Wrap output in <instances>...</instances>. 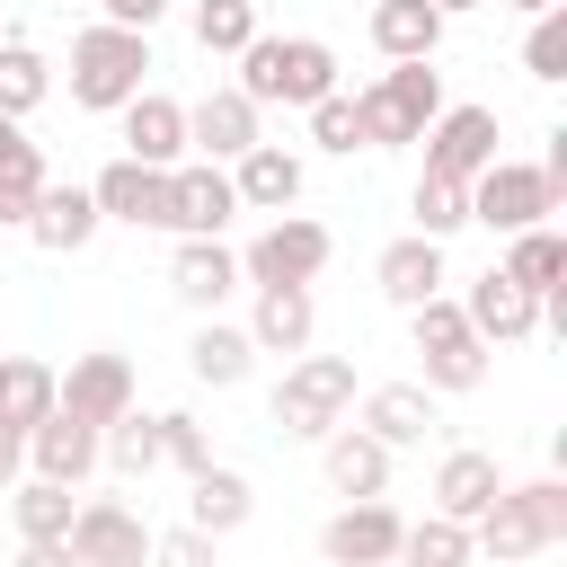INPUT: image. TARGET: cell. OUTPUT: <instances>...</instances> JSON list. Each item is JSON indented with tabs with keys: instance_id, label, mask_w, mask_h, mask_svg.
I'll return each instance as SVG.
<instances>
[{
	"instance_id": "obj_6",
	"label": "cell",
	"mask_w": 567,
	"mask_h": 567,
	"mask_svg": "<svg viewBox=\"0 0 567 567\" xmlns=\"http://www.w3.org/2000/svg\"><path fill=\"white\" fill-rule=\"evenodd\" d=\"M408 328H416V354H425V381L416 390H478L487 381V346L470 337V319H461V301H416L408 310Z\"/></svg>"
},
{
	"instance_id": "obj_2",
	"label": "cell",
	"mask_w": 567,
	"mask_h": 567,
	"mask_svg": "<svg viewBox=\"0 0 567 567\" xmlns=\"http://www.w3.org/2000/svg\"><path fill=\"white\" fill-rule=\"evenodd\" d=\"M549 540H567V487H558V478H523V487H505V496L470 523V549H487V558H505V567L540 558Z\"/></svg>"
},
{
	"instance_id": "obj_20",
	"label": "cell",
	"mask_w": 567,
	"mask_h": 567,
	"mask_svg": "<svg viewBox=\"0 0 567 567\" xmlns=\"http://www.w3.org/2000/svg\"><path fill=\"white\" fill-rule=\"evenodd\" d=\"M186 142L221 168V159L257 151V106H248L239 89H213V97H195V106H186Z\"/></svg>"
},
{
	"instance_id": "obj_49",
	"label": "cell",
	"mask_w": 567,
	"mask_h": 567,
	"mask_svg": "<svg viewBox=\"0 0 567 567\" xmlns=\"http://www.w3.org/2000/svg\"><path fill=\"white\" fill-rule=\"evenodd\" d=\"M62 9H71V0H62Z\"/></svg>"
},
{
	"instance_id": "obj_7",
	"label": "cell",
	"mask_w": 567,
	"mask_h": 567,
	"mask_svg": "<svg viewBox=\"0 0 567 567\" xmlns=\"http://www.w3.org/2000/svg\"><path fill=\"white\" fill-rule=\"evenodd\" d=\"M558 213V186L532 168V159H487L478 177H470V221H487V230H540Z\"/></svg>"
},
{
	"instance_id": "obj_15",
	"label": "cell",
	"mask_w": 567,
	"mask_h": 567,
	"mask_svg": "<svg viewBox=\"0 0 567 567\" xmlns=\"http://www.w3.org/2000/svg\"><path fill=\"white\" fill-rule=\"evenodd\" d=\"M496 496H505V470H496V452H470V443H452V452L434 461V514H443V523H461V532H470V523H478Z\"/></svg>"
},
{
	"instance_id": "obj_45",
	"label": "cell",
	"mask_w": 567,
	"mask_h": 567,
	"mask_svg": "<svg viewBox=\"0 0 567 567\" xmlns=\"http://www.w3.org/2000/svg\"><path fill=\"white\" fill-rule=\"evenodd\" d=\"M18 470H27V434L0 425V487H18Z\"/></svg>"
},
{
	"instance_id": "obj_31",
	"label": "cell",
	"mask_w": 567,
	"mask_h": 567,
	"mask_svg": "<svg viewBox=\"0 0 567 567\" xmlns=\"http://www.w3.org/2000/svg\"><path fill=\"white\" fill-rule=\"evenodd\" d=\"M514 292H532V301H549L558 292V275H567V248H558V230L540 221V230H514V248H505V266H496Z\"/></svg>"
},
{
	"instance_id": "obj_8",
	"label": "cell",
	"mask_w": 567,
	"mask_h": 567,
	"mask_svg": "<svg viewBox=\"0 0 567 567\" xmlns=\"http://www.w3.org/2000/svg\"><path fill=\"white\" fill-rule=\"evenodd\" d=\"M62 549H71L80 567H151V523H142L133 505H115V496H89V505L71 514Z\"/></svg>"
},
{
	"instance_id": "obj_12",
	"label": "cell",
	"mask_w": 567,
	"mask_h": 567,
	"mask_svg": "<svg viewBox=\"0 0 567 567\" xmlns=\"http://www.w3.org/2000/svg\"><path fill=\"white\" fill-rule=\"evenodd\" d=\"M399 532H408V523H399L381 496H363V505H346V514L319 523V558H328V567H390V558H399Z\"/></svg>"
},
{
	"instance_id": "obj_14",
	"label": "cell",
	"mask_w": 567,
	"mask_h": 567,
	"mask_svg": "<svg viewBox=\"0 0 567 567\" xmlns=\"http://www.w3.org/2000/svg\"><path fill=\"white\" fill-rule=\"evenodd\" d=\"M53 408L80 416V425H115V416L133 408V372H124V354H80L71 372H53Z\"/></svg>"
},
{
	"instance_id": "obj_13",
	"label": "cell",
	"mask_w": 567,
	"mask_h": 567,
	"mask_svg": "<svg viewBox=\"0 0 567 567\" xmlns=\"http://www.w3.org/2000/svg\"><path fill=\"white\" fill-rule=\"evenodd\" d=\"M97 221H133V230H168V168H142V159H106L97 186H89Z\"/></svg>"
},
{
	"instance_id": "obj_48",
	"label": "cell",
	"mask_w": 567,
	"mask_h": 567,
	"mask_svg": "<svg viewBox=\"0 0 567 567\" xmlns=\"http://www.w3.org/2000/svg\"><path fill=\"white\" fill-rule=\"evenodd\" d=\"M461 9H478V0H434V18H461Z\"/></svg>"
},
{
	"instance_id": "obj_37",
	"label": "cell",
	"mask_w": 567,
	"mask_h": 567,
	"mask_svg": "<svg viewBox=\"0 0 567 567\" xmlns=\"http://www.w3.org/2000/svg\"><path fill=\"white\" fill-rule=\"evenodd\" d=\"M35 195H44V151H35V142H18V151L0 159V230H27Z\"/></svg>"
},
{
	"instance_id": "obj_29",
	"label": "cell",
	"mask_w": 567,
	"mask_h": 567,
	"mask_svg": "<svg viewBox=\"0 0 567 567\" xmlns=\"http://www.w3.org/2000/svg\"><path fill=\"white\" fill-rule=\"evenodd\" d=\"M248 363H257V346H248V328H230V319H204V328L186 337V372L213 381V390L248 381Z\"/></svg>"
},
{
	"instance_id": "obj_17",
	"label": "cell",
	"mask_w": 567,
	"mask_h": 567,
	"mask_svg": "<svg viewBox=\"0 0 567 567\" xmlns=\"http://www.w3.org/2000/svg\"><path fill=\"white\" fill-rule=\"evenodd\" d=\"M115 115H124V159H142V168H177V159H186V106H177V97L142 89V97L115 106Z\"/></svg>"
},
{
	"instance_id": "obj_5",
	"label": "cell",
	"mask_w": 567,
	"mask_h": 567,
	"mask_svg": "<svg viewBox=\"0 0 567 567\" xmlns=\"http://www.w3.org/2000/svg\"><path fill=\"white\" fill-rule=\"evenodd\" d=\"M346 408H354V363H346V354H301V363L275 381V425H284L292 443H328Z\"/></svg>"
},
{
	"instance_id": "obj_24",
	"label": "cell",
	"mask_w": 567,
	"mask_h": 567,
	"mask_svg": "<svg viewBox=\"0 0 567 567\" xmlns=\"http://www.w3.org/2000/svg\"><path fill=\"white\" fill-rule=\"evenodd\" d=\"M372 284H381L399 310L434 301V292H443V239H416V230H408V239H390V248H381V266H372Z\"/></svg>"
},
{
	"instance_id": "obj_36",
	"label": "cell",
	"mask_w": 567,
	"mask_h": 567,
	"mask_svg": "<svg viewBox=\"0 0 567 567\" xmlns=\"http://www.w3.org/2000/svg\"><path fill=\"white\" fill-rule=\"evenodd\" d=\"M195 44L204 53H248L257 44V0H195Z\"/></svg>"
},
{
	"instance_id": "obj_22",
	"label": "cell",
	"mask_w": 567,
	"mask_h": 567,
	"mask_svg": "<svg viewBox=\"0 0 567 567\" xmlns=\"http://www.w3.org/2000/svg\"><path fill=\"white\" fill-rule=\"evenodd\" d=\"M27 461H35V478H53V487H80L89 470H97V425H80V416H44L35 434H27Z\"/></svg>"
},
{
	"instance_id": "obj_1",
	"label": "cell",
	"mask_w": 567,
	"mask_h": 567,
	"mask_svg": "<svg viewBox=\"0 0 567 567\" xmlns=\"http://www.w3.org/2000/svg\"><path fill=\"white\" fill-rule=\"evenodd\" d=\"M239 97L248 106H319V97H337V53L319 35H257L239 53Z\"/></svg>"
},
{
	"instance_id": "obj_16",
	"label": "cell",
	"mask_w": 567,
	"mask_h": 567,
	"mask_svg": "<svg viewBox=\"0 0 567 567\" xmlns=\"http://www.w3.org/2000/svg\"><path fill=\"white\" fill-rule=\"evenodd\" d=\"M310 337H319V301H310V284H257L248 346H257V354H301Z\"/></svg>"
},
{
	"instance_id": "obj_26",
	"label": "cell",
	"mask_w": 567,
	"mask_h": 567,
	"mask_svg": "<svg viewBox=\"0 0 567 567\" xmlns=\"http://www.w3.org/2000/svg\"><path fill=\"white\" fill-rule=\"evenodd\" d=\"M248 514H257V487H248L239 470L204 461V470H195V487H186V523H195L204 540H221V532H239Z\"/></svg>"
},
{
	"instance_id": "obj_39",
	"label": "cell",
	"mask_w": 567,
	"mask_h": 567,
	"mask_svg": "<svg viewBox=\"0 0 567 567\" xmlns=\"http://www.w3.org/2000/svg\"><path fill=\"white\" fill-rule=\"evenodd\" d=\"M151 425H159V461H177V470H186V478H195V470H204V461H213V434H204V425H195V416H186V408H159V416H151Z\"/></svg>"
},
{
	"instance_id": "obj_35",
	"label": "cell",
	"mask_w": 567,
	"mask_h": 567,
	"mask_svg": "<svg viewBox=\"0 0 567 567\" xmlns=\"http://www.w3.org/2000/svg\"><path fill=\"white\" fill-rule=\"evenodd\" d=\"M390 567H470V532L443 523V514H425V523L399 532V558H390Z\"/></svg>"
},
{
	"instance_id": "obj_18",
	"label": "cell",
	"mask_w": 567,
	"mask_h": 567,
	"mask_svg": "<svg viewBox=\"0 0 567 567\" xmlns=\"http://www.w3.org/2000/svg\"><path fill=\"white\" fill-rule=\"evenodd\" d=\"M168 292L186 301V310H221L230 292H239V257L221 248V239H177V257H168Z\"/></svg>"
},
{
	"instance_id": "obj_30",
	"label": "cell",
	"mask_w": 567,
	"mask_h": 567,
	"mask_svg": "<svg viewBox=\"0 0 567 567\" xmlns=\"http://www.w3.org/2000/svg\"><path fill=\"white\" fill-rule=\"evenodd\" d=\"M44 416H53V363H35V354H0V425L35 434Z\"/></svg>"
},
{
	"instance_id": "obj_11",
	"label": "cell",
	"mask_w": 567,
	"mask_h": 567,
	"mask_svg": "<svg viewBox=\"0 0 567 567\" xmlns=\"http://www.w3.org/2000/svg\"><path fill=\"white\" fill-rule=\"evenodd\" d=\"M416 142H425V168H434V177H461V186H470V177L496 159V106H443Z\"/></svg>"
},
{
	"instance_id": "obj_25",
	"label": "cell",
	"mask_w": 567,
	"mask_h": 567,
	"mask_svg": "<svg viewBox=\"0 0 567 567\" xmlns=\"http://www.w3.org/2000/svg\"><path fill=\"white\" fill-rule=\"evenodd\" d=\"M319 461H328V487H337L346 505H363V496H381V487H390V452H381L363 425H337V434L319 443Z\"/></svg>"
},
{
	"instance_id": "obj_44",
	"label": "cell",
	"mask_w": 567,
	"mask_h": 567,
	"mask_svg": "<svg viewBox=\"0 0 567 567\" xmlns=\"http://www.w3.org/2000/svg\"><path fill=\"white\" fill-rule=\"evenodd\" d=\"M18 567H80L62 540H18Z\"/></svg>"
},
{
	"instance_id": "obj_33",
	"label": "cell",
	"mask_w": 567,
	"mask_h": 567,
	"mask_svg": "<svg viewBox=\"0 0 567 567\" xmlns=\"http://www.w3.org/2000/svg\"><path fill=\"white\" fill-rule=\"evenodd\" d=\"M97 461H106V470H124V478H151V470H159V425L124 408L115 425H97Z\"/></svg>"
},
{
	"instance_id": "obj_47",
	"label": "cell",
	"mask_w": 567,
	"mask_h": 567,
	"mask_svg": "<svg viewBox=\"0 0 567 567\" xmlns=\"http://www.w3.org/2000/svg\"><path fill=\"white\" fill-rule=\"evenodd\" d=\"M505 9H532V18H549V9H567V0H505Z\"/></svg>"
},
{
	"instance_id": "obj_10",
	"label": "cell",
	"mask_w": 567,
	"mask_h": 567,
	"mask_svg": "<svg viewBox=\"0 0 567 567\" xmlns=\"http://www.w3.org/2000/svg\"><path fill=\"white\" fill-rule=\"evenodd\" d=\"M230 213H239L230 168H213V159H177V168H168V230H177V239H221Z\"/></svg>"
},
{
	"instance_id": "obj_32",
	"label": "cell",
	"mask_w": 567,
	"mask_h": 567,
	"mask_svg": "<svg viewBox=\"0 0 567 567\" xmlns=\"http://www.w3.org/2000/svg\"><path fill=\"white\" fill-rule=\"evenodd\" d=\"M9 514H18V540H62L71 532V487H53V478H18L9 487Z\"/></svg>"
},
{
	"instance_id": "obj_41",
	"label": "cell",
	"mask_w": 567,
	"mask_h": 567,
	"mask_svg": "<svg viewBox=\"0 0 567 567\" xmlns=\"http://www.w3.org/2000/svg\"><path fill=\"white\" fill-rule=\"evenodd\" d=\"M310 142H319V151H337V159H354V151H363L354 97H319V106H310Z\"/></svg>"
},
{
	"instance_id": "obj_23",
	"label": "cell",
	"mask_w": 567,
	"mask_h": 567,
	"mask_svg": "<svg viewBox=\"0 0 567 567\" xmlns=\"http://www.w3.org/2000/svg\"><path fill=\"white\" fill-rule=\"evenodd\" d=\"M27 239L53 248V257L89 248V239H97V204H89V186H53V177H44V195H35V213H27Z\"/></svg>"
},
{
	"instance_id": "obj_28",
	"label": "cell",
	"mask_w": 567,
	"mask_h": 567,
	"mask_svg": "<svg viewBox=\"0 0 567 567\" xmlns=\"http://www.w3.org/2000/svg\"><path fill=\"white\" fill-rule=\"evenodd\" d=\"M372 44L390 62H434V44H443L434 0H372Z\"/></svg>"
},
{
	"instance_id": "obj_42",
	"label": "cell",
	"mask_w": 567,
	"mask_h": 567,
	"mask_svg": "<svg viewBox=\"0 0 567 567\" xmlns=\"http://www.w3.org/2000/svg\"><path fill=\"white\" fill-rule=\"evenodd\" d=\"M151 567H213V540H204L195 523H177V532H151Z\"/></svg>"
},
{
	"instance_id": "obj_38",
	"label": "cell",
	"mask_w": 567,
	"mask_h": 567,
	"mask_svg": "<svg viewBox=\"0 0 567 567\" xmlns=\"http://www.w3.org/2000/svg\"><path fill=\"white\" fill-rule=\"evenodd\" d=\"M461 221H470V186L425 168V177H416V239H452Z\"/></svg>"
},
{
	"instance_id": "obj_3",
	"label": "cell",
	"mask_w": 567,
	"mask_h": 567,
	"mask_svg": "<svg viewBox=\"0 0 567 567\" xmlns=\"http://www.w3.org/2000/svg\"><path fill=\"white\" fill-rule=\"evenodd\" d=\"M434 115H443V71H434V62H390V71L354 97L363 151H399V142H416Z\"/></svg>"
},
{
	"instance_id": "obj_9",
	"label": "cell",
	"mask_w": 567,
	"mask_h": 567,
	"mask_svg": "<svg viewBox=\"0 0 567 567\" xmlns=\"http://www.w3.org/2000/svg\"><path fill=\"white\" fill-rule=\"evenodd\" d=\"M319 266H328V230H319V221H301V213H275V221L248 239L239 284H310Z\"/></svg>"
},
{
	"instance_id": "obj_46",
	"label": "cell",
	"mask_w": 567,
	"mask_h": 567,
	"mask_svg": "<svg viewBox=\"0 0 567 567\" xmlns=\"http://www.w3.org/2000/svg\"><path fill=\"white\" fill-rule=\"evenodd\" d=\"M18 142H27V133H18V124H9V115H0V159H9V151H18Z\"/></svg>"
},
{
	"instance_id": "obj_43",
	"label": "cell",
	"mask_w": 567,
	"mask_h": 567,
	"mask_svg": "<svg viewBox=\"0 0 567 567\" xmlns=\"http://www.w3.org/2000/svg\"><path fill=\"white\" fill-rule=\"evenodd\" d=\"M97 9H106V27H133V35H151L168 18V0H97Z\"/></svg>"
},
{
	"instance_id": "obj_19",
	"label": "cell",
	"mask_w": 567,
	"mask_h": 567,
	"mask_svg": "<svg viewBox=\"0 0 567 567\" xmlns=\"http://www.w3.org/2000/svg\"><path fill=\"white\" fill-rule=\"evenodd\" d=\"M461 319H470V337H478V346L496 354V346H514V337H532V328H540V301H532V292H514V284H505V275L487 266V275L470 284Z\"/></svg>"
},
{
	"instance_id": "obj_27",
	"label": "cell",
	"mask_w": 567,
	"mask_h": 567,
	"mask_svg": "<svg viewBox=\"0 0 567 567\" xmlns=\"http://www.w3.org/2000/svg\"><path fill=\"white\" fill-rule=\"evenodd\" d=\"M230 195H239V204H257V213H284V204L301 195V159H292L284 142H257V151H239Z\"/></svg>"
},
{
	"instance_id": "obj_21",
	"label": "cell",
	"mask_w": 567,
	"mask_h": 567,
	"mask_svg": "<svg viewBox=\"0 0 567 567\" xmlns=\"http://www.w3.org/2000/svg\"><path fill=\"white\" fill-rule=\"evenodd\" d=\"M363 434H372L381 452L425 443V434H434V390H416V381H381V390H363Z\"/></svg>"
},
{
	"instance_id": "obj_34",
	"label": "cell",
	"mask_w": 567,
	"mask_h": 567,
	"mask_svg": "<svg viewBox=\"0 0 567 567\" xmlns=\"http://www.w3.org/2000/svg\"><path fill=\"white\" fill-rule=\"evenodd\" d=\"M44 89H53L44 53L9 35V44H0V115H9V124H18V115H35V106H44Z\"/></svg>"
},
{
	"instance_id": "obj_40",
	"label": "cell",
	"mask_w": 567,
	"mask_h": 567,
	"mask_svg": "<svg viewBox=\"0 0 567 567\" xmlns=\"http://www.w3.org/2000/svg\"><path fill=\"white\" fill-rule=\"evenodd\" d=\"M523 71H532V80H567V9L532 18V35H523Z\"/></svg>"
},
{
	"instance_id": "obj_4",
	"label": "cell",
	"mask_w": 567,
	"mask_h": 567,
	"mask_svg": "<svg viewBox=\"0 0 567 567\" xmlns=\"http://www.w3.org/2000/svg\"><path fill=\"white\" fill-rule=\"evenodd\" d=\"M142 71H151V35H133V27H80L71 35V97L80 106H97V115L133 106Z\"/></svg>"
}]
</instances>
